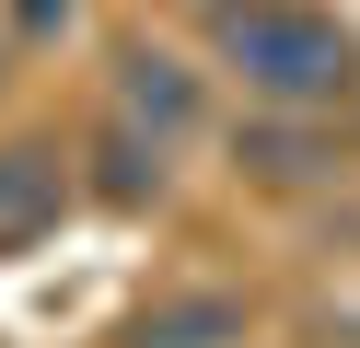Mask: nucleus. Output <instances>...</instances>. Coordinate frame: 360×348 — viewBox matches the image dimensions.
<instances>
[{"label":"nucleus","instance_id":"obj_8","mask_svg":"<svg viewBox=\"0 0 360 348\" xmlns=\"http://www.w3.org/2000/svg\"><path fill=\"white\" fill-rule=\"evenodd\" d=\"M0 82H12V35H0Z\"/></svg>","mask_w":360,"mask_h":348},{"label":"nucleus","instance_id":"obj_6","mask_svg":"<svg viewBox=\"0 0 360 348\" xmlns=\"http://www.w3.org/2000/svg\"><path fill=\"white\" fill-rule=\"evenodd\" d=\"M82 162H94L82 198H105V209H163V186H174V139L140 128V116H117V105H105V128H94Z\"/></svg>","mask_w":360,"mask_h":348},{"label":"nucleus","instance_id":"obj_2","mask_svg":"<svg viewBox=\"0 0 360 348\" xmlns=\"http://www.w3.org/2000/svg\"><path fill=\"white\" fill-rule=\"evenodd\" d=\"M233 174H256V186H326V174H349V139H337V116H314V105H256V116H233Z\"/></svg>","mask_w":360,"mask_h":348},{"label":"nucleus","instance_id":"obj_4","mask_svg":"<svg viewBox=\"0 0 360 348\" xmlns=\"http://www.w3.org/2000/svg\"><path fill=\"white\" fill-rule=\"evenodd\" d=\"M117 348H256V302L233 278H174L117 325Z\"/></svg>","mask_w":360,"mask_h":348},{"label":"nucleus","instance_id":"obj_3","mask_svg":"<svg viewBox=\"0 0 360 348\" xmlns=\"http://www.w3.org/2000/svg\"><path fill=\"white\" fill-rule=\"evenodd\" d=\"M82 209V151L58 139H0V255H35Z\"/></svg>","mask_w":360,"mask_h":348},{"label":"nucleus","instance_id":"obj_9","mask_svg":"<svg viewBox=\"0 0 360 348\" xmlns=\"http://www.w3.org/2000/svg\"><path fill=\"white\" fill-rule=\"evenodd\" d=\"M349 337H360V325H349Z\"/></svg>","mask_w":360,"mask_h":348},{"label":"nucleus","instance_id":"obj_7","mask_svg":"<svg viewBox=\"0 0 360 348\" xmlns=\"http://www.w3.org/2000/svg\"><path fill=\"white\" fill-rule=\"evenodd\" d=\"M70 23H82V0H12V46H47Z\"/></svg>","mask_w":360,"mask_h":348},{"label":"nucleus","instance_id":"obj_1","mask_svg":"<svg viewBox=\"0 0 360 348\" xmlns=\"http://www.w3.org/2000/svg\"><path fill=\"white\" fill-rule=\"evenodd\" d=\"M198 35H210L221 82H244V105H314L337 116L360 93V35L326 0H198Z\"/></svg>","mask_w":360,"mask_h":348},{"label":"nucleus","instance_id":"obj_5","mask_svg":"<svg viewBox=\"0 0 360 348\" xmlns=\"http://www.w3.org/2000/svg\"><path fill=\"white\" fill-rule=\"evenodd\" d=\"M105 105H117V116H140V128H163L174 151H186V139H198V116H210V82H198L174 46H151V35H117Z\"/></svg>","mask_w":360,"mask_h":348}]
</instances>
